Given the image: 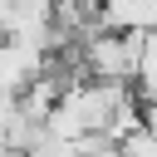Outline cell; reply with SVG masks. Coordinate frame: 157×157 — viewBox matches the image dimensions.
Here are the masks:
<instances>
[{"label":"cell","mask_w":157,"mask_h":157,"mask_svg":"<svg viewBox=\"0 0 157 157\" xmlns=\"http://www.w3.org/2000/svg\"><path fill=\"white\" fill-rule=\"evenodd\" d=\"M49 69V54L34 49V44H20V39H0V93L5 98H20L25 88H34Z\"/></svg>","instance_id":"cell-2"},{"label":"cell","mask_w":157,"mask_h":157,"mask_svg":"<svg viewBox=\"0 0 157 157\" xmlns=\"http://www.w3.org/2000/svg\"><path fill=\"white\" fill-rule=\"evenodd\" d=\"M142 128L157 132V103H142Z\"/></svg>","instance_id":"cell-5"},{"label":"cell","mask_w":157,"mask_h":157,"mask_svg":"<svg viewBox=\"0 0 157 157\" xmlns=\"http://www.w3.org/2000/svg\"><path fill=\"white\" fill-rule=\"evenodd\" d=\"M142 34H147V29H132V34L103 29V34L83 39V74H88L93 83H137Z\"/></svg>","instance_id":"cell-1"},{"label":"cell","mask_w":157,"mask_h":157,"mask_svg":"<svg viewBox=\"0 0 157 157\" xmlns=\"http://www.w3.org/2000/svg\"><path fill=\"white\" fill-rule=\"evenodd\" d=\"M118 157H157V132H147V128L128 132V137L118 142Z\"/></svg>","instance_id":"cell-3"},{"label":"cell","mask_w":157,"mask_h":157,"mask_svg":"<svg viewBox=\"0 0 157 157\" xmlns=\"http://www.w3.org/2000/svg\"><path fill=\"white\" fill-rule=\"evenodd\" d=\"M15 113H20V98H5V93H0V142L10 137V123H15Z\"/></svg>","instance_id":"cell-4"}]
</instances>
